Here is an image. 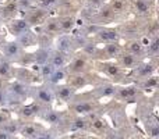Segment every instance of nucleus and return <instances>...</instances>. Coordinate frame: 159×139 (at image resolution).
<instances>
[{
	"label": "nucleus",
	"instance_id": "f257e3e1",
	"mask_svg": "<svg viewBox=\"0 0 159 139\" xmlns=\"http://www.w3.org/2000/svg\"><path fill=\"white\" fill-rule=\"evenodd\" d=\"M102 110L103 106L91 95V92L84 93L81 96L75 93L74 98L69 102V111L74 115H88L91 113L102 111Z\"/></svg>",
	"mask_w": 159,
	"mask_h": 139
},
{
	"label": "nucleus",
	"instance_id": "f03ea898",
	"mask_svg": "<svg viewBox=\"0 0 159 139\" xmlns=\"http://www.w3.org/2000/svg\"><path fill=\"white\" fill-rule=\"evenodd\" d=\"M93 68L98 71L101 75H105L113 84L124 85L126 81V70H123L115 60H105V61H95Z\"/></svg>",
	"mask_w": 159,
	"mask_h": 139
},
{
	"label": "nucleus",
	"instance_id": "7ed1b4c3",
	"mask_svg": "<svg viewBox=\"0 0 159 139\" xmlns=\"http://www.w3.org/2000/svg\"><path fill=\"white\" fill-rule=\"evenodd\" d=\"M6 93H7V106H20L24 103L25 99H28V93H30V86L22 82L17 81H10L7 85H4Z\"/></svg>",
	"mask_w": 159,
	"mask_h": 139
},
{
	"label": "nucleus",
	"instance_id": "20e7f679",
	"mask_svg": "<svg viewBox=\"0 0 159 139\" xmlns=\"http://www.w3.org/2000/svg\"><path fill=\"white\" fill-rule=\"evenodd\" d=\"M93 70V60L84 54V53H74L70 59L69 64L66 66V71L69 75L71 74H87Z\"/></svg>",
	"mask_w": 159,
	"mask_h": 139
},
{
	"label": "nucleus",
	"instance_id": "39448f33",
	"mask_svg": "<svg viewBox=\"0 0 159 139\" xmlns=\"http://www.w3.org/2000/svg\"><path fill=\"white\" fill-rule=\"evenodd\" d=\"M28 96H30L32 100L39 102V103H42V104H46V106H52L53 102H55L53 89L46 82H45V84L30 86V93H28Z\"/></svg>",
	"mask_w": 159,
	"mask_h": 139
},
{
	"label": "nucleus",
	"instance_id": "423d86ee",
	"mask_svg": "<svg viewBox=\"0 0 159 139\" xmlns=\"http://www.w3.org/2000/svg\"><path fill=\"white\" fill-rule=\"evenodd\" d=\"M89 123V128H88V132H92V134L98 135L99 138H102L103 135H106L107 132L110 131V124L106 118L102 115L101 111L96 113H91V114L85 115Z\"/></svg>",
	"mask_w": 159,
	"mask_h": 139
},
{
	"label": "nucleus",
	"instance_id": "0eeeda50",
	"mask_svg": "<svg viewBox=\"0 0 159 139\" xmlns=\"http://www.w3.org/2000/svg\"><path fill=\"white\" fill-rule=\"evenodd\" d=\"M143 90L134 84H126V85H120L116 89V93L113 96V99L119 102H133L135 99L140 98Z\"/></svg>",
	"mask_w": 159,
	"mask_h": 139
},
{
	"label": "nucleus",
	"instance_id": "6e6552de",
	"mask_svg": "<svg viewBox=\"0 0 159 139\" xmlns=\"http://www.w3.org/2000/svg\"><path fill=\"white\" fill-rule=\"evenodd\" d=\"M116 17H117V14L112 10V7L109 4H103L102 7L98 8V11H95L92 14V17L89 18V22L99 25V27H105L106 24L112 22Z\"/></svg>",
	"mask_w": 159,
	"mask_h": 139
},
{
	"label": "nucleus",
	"instance_id": "1a4fd4ad",
	"mask_svg": "<svg viewBox=\"0 0 159 139\" xmlns=\"http://www.w3.org/2000/svg\"><path fill=\"white\" fill-rule=\"evenodd\" d=\"M123 47L119 45V42H110L105 43L103 47H99L98 53L95 56V61H105V60H115L121 53Z\"/></svg>",
	"mask_w": 159,
	"mask_h": 139
},
{
	"label": "nucleus",
	"instance_id": "9d476101",
	"mask_svg": "<svg viewBox=\"0 0 159 139\" xmlns=\"http://www.w3.org/2000/svg\"><path fill=\"white\" fill-rule=\"evenodd\" d=\"M131 71H133V75H131L133 79L140 82V81H143V79L157 74V63H155V61H141V63Z\"/></svg>",
	"mask_w": 159,
	"mask_h": 139
},
{
	"label": "nucleus",
	"instance_id": "9b49d317",
	"mask_svg": "<svg viewBox=\"0 0 159 139\" xmlns=\"http://www.w3.org/2000/svg\"><path fill=\"white\" fill-rule=\"evenodd\" d=\"M13 78H16L17 81L22 82V84L28 85H35V82L42 81L39 78V75L36 72H34L32 70L27 68V67H14L13 68Z\"/></svg>",
	"mask_w": 159,
	"mask_h": 139
},
{
	"label": "nucleus",
	"instance_id": "f8f14e48",
	"mask_svg": "<svg viewBox=\"0 0 159 139\" xmlns=\"http://www.w3.org/2000/svg\"><path fill=\"white\" fill-rule=\"evenodd\" d=\"M2 53H3V59H6L7 61L10 63H18L20 57L22 56L24 53V49L17 43V41H13V42H4L2 49Z\"/></svg>",
	"mask_w": 159,
	"mask_h": 139
},
{
	"label": "nucleus",
	"instance_id": "ddd939ff",
	"mask_svg": "<svg viewBox=\"0 0 159 139\" xmlns=\"http://www.w3.org/2000/svg\"><path fill=\"white\" fill-rule=\"evenodd\" d=\"M120 33L115 28L109 27H99L98 32L93 35V42L95 43H110V42H119Z\"/></svg>",
	"mask_w": 159,
	"mask_h": 139
},
{
	"label": "nucleus",
	"instance_id": "4468645a",
	"mask_svg": "<svg viewBox=\"0 0 159 139\" xmlns=\"http://www.w3.org/2000/svg\"><path fill=\"white\" fill-rule=\"evenodd\" d=\"M48 17H49V11L38 7V8H31V10H28L27 13H25L24 20L28 22V25H30L31 28H36V27H41Z\"/></svg>",
	"mask_w": 159,
	"mask_h": 139
},
{
	"label": "nucleus",
	"instance_id": "2eb2a0df",
	"mask_svg": "<svg viewBox=\"0 0 159 139\" xmlns=\"http://www.w3.org/2000/svg\"><path fill=\"white\" fill-rule=\"evenodd\" d=\"M116 89H117V85H115L113 82H101L99 85H96L92 90H91V95L96 99V100H101V99H110L115 96Z\"/></svg>",
	"mask_w": 159,
	"mask_h": 139
},
{
	"label": "nucleus",
	"instance_id": "dca6fc26",
	"mask_svg": "<svg viewBox=\"0 0 159 139\" xmlns=\"http://www.w3.org/2000/svg\"><path fill=\"white\" fill-rule=\"evenodd\" d=\"M53 43H55V50L63 52L70 56L75 53L74 41H73V36H70V33H61V35L56 36L53 39Z\"/></svg>",
	"mask_w": 159,
	"mask_h": 139
},
{
	"label": "nucleus",
	"instance_id": "f3484780",
	"mask_svg": "<svg viewBox=\"0 0 159 139\" xmlns=\"http://www.w3.org/2000/svg\"><path fill=\"white\" fill-rule=\"evenodd\" d=\"M45 129L46 128H45L42 124L35 123L34 120L32 121H22L18 134L24 139H34V138L38 137L41 132H43Z\"/></svg>",
	"mask_w": 159,
	"mask_h": 139
},
{
	"label": "nucleus",
	"instance_id": "a211bd4d",
	"mask_svg": "<svg viewBox=\"0 0 159 139\" xmlns=\"http://www.w3.org/2000/svg\"><path fill=\"white\" fill-rule=\"evenodd\" d=\"M52 89H53V95H55V100H60L61 103H69L77 93V90L70 86L69 84L55 85V86H52Z\"/></svg>",
	"mask_w": 159,
	"mask_h": 139
},
{
	"label": "nucleus",
	"instance_id": "6ab92c4d",
	"mask_svg": "<svg viewBox=\"0 0 159 139\" xmlns=\"http://www.w3.org/2000/svg\"><path fill=\"white\" fill-rule=\"evenodd\" d=\"M115 61L121 67L123 70H134L138 64L143 61L141 57L131 54V53L126 52V50H121V53L115 59Z\"/></svg>",
	"mask_w": 159,
	"mask_h": 139
},
{
	"label": "nucleus",
	"instance_id": "aec40b11",
	"mask_svg": "<svg viewBox=\"0 0 159 139\" xmlns=\"http://www.w3.org/2000/svg\"><path fill=\"white\" fill-rule=\"evenodd\" d=\"M30 29H31V27L28 25V22L24 18H17L16 17V18L8 20V22H7V31L13 36H16V38Z\"/></svg>",
	"mask_w": 159,
	"mask_h": 139
},
{
	"label": "nucleus",
	"instance_id": "412c9836",
	"mask_svg": "<svg viewBox=\"0 0 159 139\" xmlns=\"http://www.w3.org/2000/svg\"><path fill=\"white\" fill-rule=\"evenodd\" d=\"M66 114H67V111H60V110L48 109L46 111H45L39 118H41L42 121H45V123H48L53 128V127H57L59 124H60L61 121L64 120Z\"/></svg>",
	"mask_w": 159,
	"mask_h": 139
},
{
	"label": "nucleus",
	"instance_id": "4be33fe9",
	"mask_svg": "<svg viewBox=\"0 0 159 139\" xmlns=\"http://www.w3.org/2000/svg\"><path fill=\"white\" fill-rule=\"evenodd\" d=\"M41 32L45 33L48 36H52V38H56V36L61 35L60 27H59V21L57 18H53V17H48L45 20V22L41 25Z\"/></svg>",
	"mask_w": 159,
	"mask_h": 139
},
{
	"label": "nucleus",
	"instance_id": "5701e85b",
	"mask_svg": "<svg viewBox=\"0 0 159 139\" xmlns=\"http://www.w3.org/2000/svg\"><path fill=\"white\" fill-rule=\"evenodd\" d=\"M88 74H71V75L67 76L66 79V84H69L71 88H74L75 90L78 89H82V88L88 86V85L92 84V81H91L89 78H88Z\"/></svg>",
	"mask_w": 159,
	"mask_h": 139
},
{
	"label": "nucleus",
	"instance_id": "b1692460",
	"mask_svg": "<svg viewBox=\"0 0 159 139\" xmlns=\"http://www.w3.org/2000/svg\"><path fill=\"white\" fill-rule=\"evenodd\" d=\"M130 8H133V11L140 17H149L152 11V3L148 0H130Z\"/></svg>",
	"mask_w": 159,
	"mask_h": 139
},
{
	"label": "nucleus",
	"instance_id": "393cba45",
	"mask_svg": "<svg viewBox=\"0 0 159 139\" xmlns=\"http://www.w3.org/2000/svg\"><path fill=\"white\" fill-rule=\"evenodd\" d=\"M71 56L66 54V53H63V52H59V50H53V52H50L49 60L48 61H49L55 68H66V66L69 64Z\"/></svg>",
	"mask_w": 159,
	"mask_h": 139
},
{
	"label": "nucleus",
	"instance_id": "a878e982",
	"mask_svg": "<svg viewBox=\"0 0 159 139\" xmlns=\"http://www.w3.org/2000/svg\"><path fill=\"white\" fill-rule=\"evenodd\" d=\"M16 41L22 49H28V47L35 46V45L38 43V33L31 28L30 31H27V32L21 33L20 36H17Z\"/></svg>",
	"mask_w": 159,
	"mask_h": 139
},
{
	"label": "nucleus",
	"instance_id": "bb28decb",
	"mask_svg": "<svg viewBox=\"0 0 159 139\" xmlns=\"http://www.w3.org/2000/svg\"><path fill=\"white\" fill-rule=\"evenodd\" d=\"M18 3L17 0H6L3 3L2 8H0V13H2V20H11L16 18L17 13H18Z\"/></svg>",
	"mask_w": 159,
	"mask_h": 139
},
{
	"label": "nucleus",
	"instance_id": "cd10ccee",
	"mask_svg": "<svg viewBox=\"0 0 159 139\" xmlns=\"http://www.w3.org/2000/svg\"><path fill=\"white\" fill-rule=\"evenodd\" d=\"M57 21L61 33H70L77 28V18L73 14H66V15L57 17Z\"/></svg>",
	"mask_w": 159,
	"mask_h": 139
},
{
	"label": "nucleus",
	"instance_id": "c85d7f7f",
	"mask_svg": "<svg viewBox=\"0 0 159 139\" xmlns=\"http://www.w3.org/2000/svg\"><path fill=\"white\" fill-rule=\"evenodd\" d=\"M123 50H126V52L137 56V57H141V59L145 57V46H144V45L140 42V39H137V38L129 39L127 43H126V46L123 47Z\"/></svg>",
	"mask_w": 159,
	"mask_h": 139
},
{
	"label": "nucleus",
	"instance_id": "c756f323",
	"mask_svg": "<svg viewBox=\"0 0 159 139\" xmlns=\"http://www.w3.org/2000/svg\"><path fill=\"white\" fill-rule=\"evenodd\" d=\"M67 76H69V72L66 71V68H55L53 72L50 74V76L45 82L48 85H50V86H55V85L63 84L67 79Z\"/></svg>",
	"mask_w": 159,
	"mask_h": 139
},
{
	"label": "nucleus",
	"instance_id": "7c9ffc66",
	"mask_svg": "<svg viewBox=\"0 0 159 139\" xmlns=\"http://www.w3.org/2000/svg\"><path fill=\"white\" fill-rule=\"evenodd\" d=\"M13 64L7 61L6 59L0 57V81H10L13 78Z\"/></svg>",
	"mask_w": 159,
	"mask_h": 139
},
{
	"label": "nucleus",
	"instance_id": "2f4dec72",
	"mask_svg": "<svg viewBox=\"0 0 159 139\" xmlns=\"http://www.w3.org/2000/svg\"><path fill=\"white\" fill-rule=\"evenodd\" d=\"M109 6L116 14H124L127 10H130V2L129 0H110Z\"/></svg>",
	"mask_w": 159,
	"mask_h": 139
},
{
	"label": "nucleus",
	"instance_id": "473e14b6",
	"mask_svg": "<svg viewBox=\"0 0 159 139\" xmlns=\"http://www.w3.org/2000/svg\"><path fill=\"white\" fill-rule=\"evenodd\" d=\"M137 86L140 88L141 90H157L158 88V76L157 75H152L148 76V78L143 79L137 84Z\"/></svg>",
	"mask_w": 159,
	"mask_h": 139
},
{
	"label": "nucleus",
	"instance_id": "72a5a7b5",
	"mask_svg": "<svg viewBox=\"0 0 159 139\" xmlns=\"http://www.w3.org/2000/svg\"><path fill=\"white\" fill-rule=\"evenodd\" d=\"M21 123H22L21 120H13V118H11L10 121H7V123L3 125L2 129H4L6 132H8L11 137H16V135L20 132V127H21Z\"/></svg>",
	"mask_w": 159,
	"mask_h": 139
},
{
	"label": "nucleus",
	"instance_id": "f704fd0d",
	"mask_svg": "<svg viewBox=\"0 0 159 139\" xmlns=\"http://www.w3.org/2000/svg\"><path fill=\"white\" fill-rule=\"evenodd\" d=\"M53 70H55V67H53L52 64L49 63V61H46V63L41 64V66H39V70H38L39 78H41L42 81H46V79L50 76V74L53 72Z\"/></svg>",
	"mask_w": 159,
	"mask_h": 139
},
{
	"label": "nucleus",
	"instance_id": "c9c22d12",
	"mask_svg": "<svg viewBox=\"0 0 159 139\" xmlns=\"http://www.w3.org/2000/svg\"><path fill=\"white\" fill-rule=\"evenodd\" d=\"M59 3H60V0H38V6L41 8H43V10H52V8H55L56 6H59Z\"/></svg>",
	"mask_w": 159,
	"mask_h": 139
},
{
	"label": "nucleus",
	"instance_id": "e433bc0d",
	"mask_svg": "<svg viewBox=\"0 0 159 139\" xmlns=\"http://www.w3.org/2000/svg\"><path fill=\"white\" fill-rule=\"evenodd\" d=\"M34 139H59V134L56 132V129L50 128V129H45L43 132H41L38 137Z\"/></svg>",
	"mask_w": 159,
	"mask_h": 139
},
{
	"label": "nucleus",
	"instance_id": "4c0bfd02",
	"mask_svg": "<svg viewBox=\"0 0 159 139\" xmlns=\"http://www.w3.org/2000/svg\"><path fill=\"white\" fill-rule=\"evenodd\" d=\"M11 118H13L11 117V111L3 107V109L0 110V128H3V125H4L7 121H10Z\"/></svg>",
	"mask_w": 159,
	"mask_h": 139
},
{
	"label": "nucleus",
	"instance_id": "58836bf2",
	"mask_svg": "<svg viewBox=\"0 0 159 139\" xmlns=\"http://www.w3.org/2000/svg\"><path fill=\"white\" fill-rule=\"evenodd\" d=\"M17 3H18V10H24L25 13L34 7V0H17Z\"/></svg>",
	"mask_w": 159,
	"mask_h": 139
},
{
	"label": "nucleus",
	"instance_id": "ea45409f",
	"mask_svg": "<svg viewBox=\"0 0 159 139\" xmlns=\"http://www.w3.org/2000/svg\"><path fill=\"white\" fill-rule=\"evenodd\" d=\"M7 106V93H6V88L3 85V82L0 81V107H6Z\"/></svg>",
	"mask_w": 159,
	"mask_h": 139
},
{
	"label": "nucleus",
	"instance_id": "a19ab883",
	"mask_svg": "<svg viewBox=\"0 0 159 139\" xmlns=\"http://www.w3.org/2000/svg\"><path fill=\"white\" fill-rule=\"evenodd\" d=\"M103 3H105V0H89V6H91V7H93V8L102 7V6H103Z\"/></svg>",
	"mask_w": 159,
	"mask_h": 139
},
{
	"label": "nucleus",
	"instance_id": "79ce46f5",
	"mask_svg": "<svg viewBox=\"0 0 159 139\" xmlns=\"http://www.w3.org/2000/svg\"><path fill=\"white\" fill-rule=\"evenodd\" d=\"M11 138H13V137H11L8 132H6L4 129L0 128V139H11Z\"/></svg>",
	"mask_w": 159,
	"mask_h": 139
},
{
	"label": "nucleus",
	"instance_id": "37998d69",
	"mask_svg": "<svg viewBox=\"0 0 159 139\" xmlns=\"http://www.w3.org/2000/svg\"><path fill=\"white\" fill-rule=\"evenodd\" d=\"M3 45H4V35H2V33H0V49L3 47Z\"/></svg>",
	"mask_w": 159,
	"mask_h": 139
},
{
	"label": "nucleus",
	"instance_id": "c03bdc74",
	"mask_svg": "<svg viewBox=\"0 0 159 139\" xmlns=\"http://www.w3.org/2000/svg\"><path fill=\"white\" fill-rule=\"evenodd\" d=\"M82 139H102V138H95V137H87V135H84Z\"/></svg>",
	"mask_w": 159,
	"mask_h": 139
},
{
	"label": "nucleus",
	"instance_id": "a18cd8bd",
	"mask_svg": "<svg viewBox=\"0 0 159 139\" xmlns=\"http://www.w3.org/2000/svg\"><path fill=\"white\" fill-rule=\"evenodd\" d=\"M0 20H2V13H0Z\"/></svg>",
	"mask_w": 159,
	"mask_h": 139
},
{
	"label": "nucleus",
	"instance_id": "49530a36",
	"mask_svg": "<svg viewBox=\"0 0 159 139\" xmlns=\"http://www.w3.org/2000/svg\"><path fill=\"white\" fill-rule=\"evenodd\" d=\"M11 139H17V138H16V137H13V138H11Z\"/></svg>",
	"mask_w": 159,
	"mask_h": 139
},
{
	"label": "nucleus",
	"instance_id": "de8ad7c7",
	"mask_svg": "<svg viewBox=\"0 0 159 139\" xmlns=\"http://www.w3.org/2000/svg\"><path fill=\"white\" fill-rule=\"evenodd\" d=\"M148 2H151V3H152V2H154V0H148Z\"/></svg>",
	"mask_w": 159,
	"mask_h": 139
}]
</instances>
